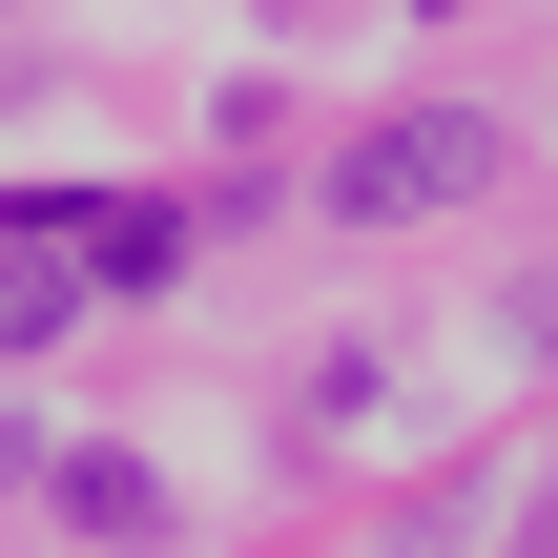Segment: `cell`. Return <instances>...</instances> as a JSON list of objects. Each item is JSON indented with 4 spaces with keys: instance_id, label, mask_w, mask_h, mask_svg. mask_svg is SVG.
<instances>
[{
    "instance_id": "6da1fadb",
    "label": "cell",
    "mask_w": 558,
    "mask_h": 558,
    "mask_svg": "<svg viewBox=\"0 0 558 558\" xmlns=\"http://www.w3.org/2000/svg\"><path fill=\"white\" fill-rule=\"evenodd\" d=\"M476 186H497V124L414 104V124H373V145L331 166V228H414V207H476Z\"/></svg>"
},
{
    "instance_id": "7a4b0ae2",
    "label": "cell",
    "mask_w": 558,
    "mask_h": 558,
    "mask_svg": "<svg viewBox=\"0 0 558 558\" xmlns=\"http://www.w3.org/2000/svg\"><path fill=\"white\" fill-rule=\"evenodd\" d=\"M41 497H62V538H104V558H145V538H166V476H145V456H62Z\"/></svg>"
},
{
    "instance_id": "3957f363",
    "label": "cell",
    "mask_w": 558,
    "mask_h": 558,
    "mask_svg": "<svg viewBox=\"0 0 558 558\" xmlns=\"http://www.w3.org/2000/svg\"><path fill=\"white\" fill-rule=\"evenodd\" d=\"M41 331H62V269L21 248V269H0V352H41Z\"/></svg>"
},
{
    "instance_id": "277c9868",
    "label": "cell",
    "mask_w": 558,
    "mask_h": 558,
    "mask_svg": "<svg viewBox=\"0 0 558 558\" xmlns=\"http://www.w3.org/2000/svg\"><path fill=\"white\" fill-rule=\"evenodd\" d=\"M414 21H456V0H414Z\"/></svg>"
}]
</instances>
